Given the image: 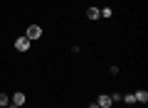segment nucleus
Here are the masks:
<instances>
[{
	"mask_svg": "<svg viewBox=\"0 0 148 108\" xmlns=\"http://www.w3.org/2000/svg\"><path fill=\"white\" fill-rule=\"evenodd\" d=\"M30 44H32V42L27 39L25 35H22V37H17V39H15V49H17V52H27V49H30Z\"/></svg>",
	"mask_w": 148,
	"mask_h": 108,
	"instance_id": "f03ea898",
	"label": "nucleus"
},
{
	"mask_svg": "<svg viewBox=\"0 0 148 108\" xmlns=\"http://www.w3.org/2000/svg\"><path fill=\"white\" fill-rule=\"evenodd\" d=\"M8 103H10V98H8L5 93H0V106H8Z\"/></svg>",
	"mask_w": 148,
	"mask_h": 108,
	"instance_id": "1a4fd4ad",
	"label": "nucleus"
},
{
	"mask_svg": "<svg viewBox=\"0 0 148 108\" xmlns=\"http://www.w3.org/2000/svg\"><path fill=\"white\" fill-rule=\"evenodd\" d=\"M99 15L101 17H111V15H114V10H111V7H104V10H99Z\"/></svg>",
	"mask_w": 148,
	"mask_h": 108,
	"instance_id": "6e6552de",
	"label": "nucleus"
},
{
	"mask_svg": "<svg viewBox=\"0 0 148 108\" xmlns=\"http://www.w3.org/2000/svg\"><path fill=\"white\" fill-rule=\"evenodd\" d=\"M133 96H136V101H138V103H146V101H148V91H136Z\"/></svg>",
	"mask_w": 148,
	"mask_h": 108,
	"instance_id": "423d86ee",
	"label": "nucleus"
},
{
	"mask_svg": "<svg viewBox=\"0 0 148 108\" xmlns=\"http://www.w3.org/2000/svg\"><path fill=\"white\" fill-rule=\"evenodd\" d=\"M89 108H101V106H99V103H91V106H89Z\"/></svg>",
	"mask_w": 148,
	"mask_h": 108,
	"instance_id": "9d476101",
	"label": "nucleus"
},
{
	"mask_svg": "<svg viewBox=\"0 0 148 108\" xmlns=\"http://www.w3.org/2000/svg\"><path fill=\"white\" fill-rule=\"evenodd\" d=\"M10 103H15L17 108H22V106H25V93H20V91H17V93H12Z\"/></svg>",
	"mask_w": 148,
	"mask_h": 108,
	"instance_id": "7ed1b4c3",
	"label": "nucleus"
},
{
	"mask_svg": "<svg viewBox=\"0 0 148 108\" xmlns=\"http://www.w3.org/2000/svg\"><path fill=\"white\" fill-rule=\"evenodd\" d=\"M96 103H99L101 108H109V106H111V96H109V93H99V98H96Z\"/></svg>",
	"mask_w": 148,
	"mask_h": 108,
	"instance_id": "20e7f679",
	"label": "nucleus"
},
{
	"mask_svg": "<svg viewBox=\"0 0 148 108\" xmlns=\"http://www.w3.org/2000/svg\"><path fill=\"white\" fill-rule=\"evenodd\" d=\"M27 39H30V42H35V39H40V37H42V27H40V25H30V27H27Z\"/></svg>",
	"mask_w": 148,
	"mask_h": 108,
	"instance_id": "f257e3e1",
	"label": "nucleus"
},
{
	"mask_svg": "<svg viewBox=\"0 0 148 108\" xmlns=\"http://www.w3.org/2000/svg\"><path fill=\"white\" fill-rule=\"evenodd\" d=\"M99 7H86V20H99Z\"/></svg>",
	"mask_w": 148,
	"mask_h": 108,
	"instance_id": "39448f33",
	"label": "nucleus"
},
{
	"mask_svg": "<svg viewBox=\"0 0 148 108\" xmlns=\"http://www.w3.org/2000/svg\"><path fill=\"white\" fill-rule=\"evenodd\" d=\"M123 103H128V106L136 103V96H133V93H126V96H123Z\"/></svg>",
	"mask_w": 148,
	"mask_h": 108,
	"instance_id": "0eeeda50",
	"label": "nucleus"
}]
</instances>
